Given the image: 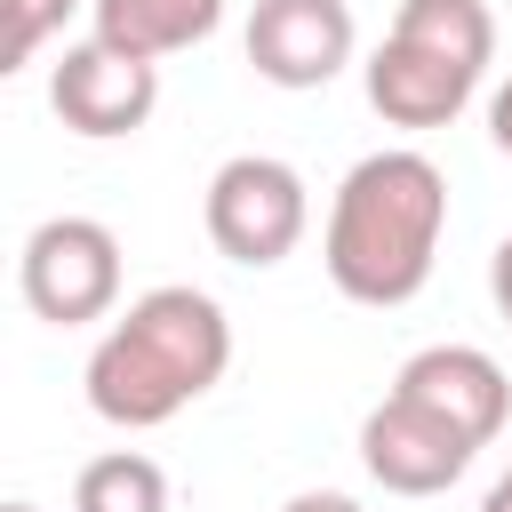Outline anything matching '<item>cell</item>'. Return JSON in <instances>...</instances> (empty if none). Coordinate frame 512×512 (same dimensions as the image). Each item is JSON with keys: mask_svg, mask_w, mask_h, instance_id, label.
Returning a JSON list of instances; mask_svg holds the SVG:
<instances>
[{"mask_svg": "<svg viewBox=\"0 0 512 512\" xmlns=\"http://www.w3.org/2000/svg\"><path fill=\"white\" fill-rule=\"evenodd\" d=\"M0 512H40V504H24V496H8V504H0Z\"/></svg>", "mask_w": 512, "mask_h": 512, "instance_id": "18", "label": "cell"}, {"mask_svg": "<svg viewBox=\"0 0 512 512\" xmlns=\"http://www.w3.org/2000/svg\"><path fill=\"white\" fill-rule=\"evenodd\" d=\"M48 104H56V120H64L72 136H88V144L136 136V128L152 120V104H160V64H152V56H128V48H112V40L88 32V40H72V48L56 56Z\"/></svg>", "mask_w": 512, "mask_h": 512, "instance_id": "5", "label": "cell"}, {"mask_svg": "<svg viewBox=\"0 0 512 512\" xmlns=\"http://www.w3.org/2000/svg\"><path fill=\"white\" fill-rule=\"evenodd\" d=\"M480 512H512V472H496V488L480 496Z\"/></svg>", "mask_w": 512, "mask_h": 512, "instance_id": "17", "label": "cell"}, {"mask_svg": "<svg viewBox=\"0 0 512 512\" xmlns=\"http://www.w3.org/2000/svg\"><path fill=\"white\" fill-rule=\"evenodd\" d=\"M200 224H208L216 256H232L248 272H272L312 232V192L280 152H232L200 192Z\"/></svg>", "mask_w": 512, "mask_h": 512, "instance_id": "3", "label": "cell"}, {"mask_svg": "<svg viewBox=\"0 0 512 512\" xmlns=\"http://www.w3.org/2000/svg\"><path fill=\"white\" fill-rule=\"evenodd\" d=\"M440 232H448V176L432 152L416 144H384L368 160L344 168L336 200H328V232H320V264L336 280V296L392 312L416 304L432 264H440Z\"/></svg>", "mask_w": 512, "mask_h": 512, "instance_id": "1", "label": "cell"}, {"mask_svg": "<svg viewBox=\"0 0 512 512\" xmlns=\"http://www.w3.org/2000/svg\"><path fill=\"white\" fill-rule=\"evenodd\" d=\"M224 24V0H88V32L128 56H184Z\"/></svg>", "mask_w": 512, "mask_h": 512, "instance_id": "10", "label": "cell"}, {"mask_svg": "<svg viewBox=\"0 0 512 512\" xmlns=\"http://www.w3.org/2000/svg\"><path fill=\"white\" fill-rule=\"evenodd\" d=\"M72 8H80V0H0V16H8V64H0V72H24V64L72 24Z\"/></svg>", "mask_w": 512, "mask_h": 512, "instance_id": "13", "label": "cell"}, {"mask_svg": "<svg viewBox=\"0 0 512 512\" xmlns=\"http://www.w3.org/2000/svg\"><path fill=\"white\" fill-rule=\"evenodd\" d=\"M232 368V320L208 288L192 280H160L144 288L88 352V408L120 432H152L168 416H184L200 392H216Z\"/></svg>", "mask_w": 512, "mask_h": 512, "instance_id": "2", "label": "cell"}, {"mask_svg": "<svg viewBox=\"0 0 512 512\" xmlns=\"http://www.w3.org/2000/svg\"><path fill=\"white\" fill-rule=\"evenodd\" d=\"M488 144H496V152L512 160V80H504V88L488 96Z\"/></svg>", "mask_w": 512, "mask_h": 512, "instance_id": "16", "label": "cell"}, {"mask_svg": "<svg viewBox=\"0 0 512 512\" xmlns=\"http://www.w3.org/2000/svg\"><path fill=\"white\" fill-rule=\"evenodd\" d=\"M472 440L456 432V424H440L432 408H416V400H400V392H384L368 416H360V464H368V480L384 488V496H440V488H456L464 472H472Z\"/></svg>", "mask_w": 512, "mask_h": 512, "instance_id": "6", "label": "cell"}, {"mask_svg": "<svg viewBox=\"0 0 512 512\" xmlns=\"http://www.w3.org/2000/svg\"><path fill=\"white\" fill-rule=\"evenodd\" d=\"M72 512H168V472L144 448H104L80 464Z\"/></svg>", "mask_w": 512, "mask_h": 512, "instance_id": "12", "label": "cell"}, {"mask_svg": "<svg viewBox=\"0 0 512 512\" xmlns=\"http://www.w3.org/2000/svg\"><path fill=\"white\" fill-rule=\"evenodd\" d=\"M488 296H496V312L512 320V232L496 240V256H488Z\"/></svg>", "mask_w": 512, "mask_h": 512, "instance_id": "14", "label": "cell"}, {"mask_svg": "<svg viewBox=\"0 0 512 512\" xmlns=\"http://www.w3.org/2000/svg\"><path fill=\"white\" fill-rule=\"evenodd\" d=\"M392 32L416 40V48H432V56H448V64H464V72L496 64V16H488V0H400Z\"/></svg>", "mask_w": 512, "mask_h": 512, "instance_id": "11", "label": "cell"}, {"mask_svg": "<svg viewBox=\"0 0 512 512\" xmlns=\"http://www.w3.org/2000/svg\"><path fill=\"white\" fill-rule=\"evenodd\" d=\"M392 392L416 400V408H432L440 424H456L472 448H488L512 424V376L480 344H424V352H408L400 376H392Z\"/></svg>", "mask_w": 512, "mask_h": 512, "instance_id": "8", "label": "cell"}, {"mask_svg": "<svg viewBox=\"0 0 512 512\" xmlns=\"http://www.w3.org/2000/svg\"><path fill=\"white\" fill-rule=\"evenodd\" d=\"M280 512H360V496H344V488H304V496H288Z\"/></svg>", "mask_w": 512, "mask_h": 512, "instance_id": "15", "label": "cell"}, {"mask_svg": "<svg viewBox=\"0 0 512 512\" xmlns=\"http://www.w3.org/2000/svg\"><path fill=\"white\" fill-rule=\"evenodd\" d=\"M472 88H480V72H464V64H448V56H432L400 32H384L376 56H368V104L392 128H448L472 104Z\"/></svg>", "mask_w": 512, "mask_h": 512, "instance_id": "9", "label": "cell"}, {"mask_svg": "<svg viewBox=\"0 0 512 512\" xmlns=\"http://www.w3.org/2000/svg\"><path fill=\"white\" fill-rule=\"evenodd\" d=\"M504 472H512V464H504Z\"/></svg>", "mask_w": 512, "mask_h": 512, "instance_id": "19", "label": "cell"}, {"mask_svg": "<svg viewBox=\"0 0 512 512\" xmlns=\"http://www.w3.org/2000/svg\"><path fill=\"white\" fill-rule=\"evenodd\" d=\"M360 48V24L344 0H256L248 16V64L256 80L304 96V88H328Z\"/></svg>", "mask_w": 512, "mask_h": 512, "instance_id": "7", "label": "cell"}, {"mask_svg": "<svg viewBox=\"0 0 512 512\" xmlns=\"http://www.w3.org/2000/svg\"><path fill=\"white\" fill-rule=\"evenodd\" d=\"M16 296L48 328H88L120 312V232L104 216H48L16 248Z\"/></svg>", "mask_w": 512, "mask_h": 512, "instance_id": "4", "label": "cell"}]
</instances>
